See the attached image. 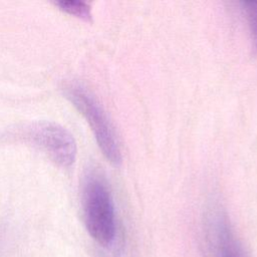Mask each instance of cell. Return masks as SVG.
<instances>
[{
  "instance_id": "7a4b0ae2",
  "label": "cell",
  "mask_w": 257,
  "mask_h": 257,
  "mask_svg": "<svg viewBox=\"0 0 257 257\" xmlns=\"http://www.w3.org/2000/svg\"><path fill=\"white\" fill-rule=\"evenodd\" d=\"M65 95L86 119L107 161L118 166L121 162L120 150L112 126L99 103L84 87L78 84L67 85Z\"/></svg>"
},
{
  "instance_id": "6da1fadb",
  "label": "cell",
  "mask_w": 257,
  "mask_h": 257,
  "mask_svg": "<svg viewBox=\"0 0 257 257\" xmlns=\"http://www.w3.org/2000/svg\"><path fill=\"white\" fill-rule=\"evenodd\" d=\"M83 218L87 232L101 246H109L115 236L114 207L104 181L89 174L82 190Z\"/></svg>"
},
{
  "instance_id": "277c9868",
  "label": "cell",
  "mask_w": 257,
  "mask_h": 257,
  "mask_svg": "<svg viewBox=\"0 0 257 257\" xmlns=\"http://www.w3.org/2000/svg\"><path fill=\"white\" fill-rule=\"evenodd\" d=\"M217 251L219 257H245L241 243L226 221L218 226Z\"/></svg>"
},
{
  "instance_id": "5b68a950",
  "label": "cell",
  "mask_w": 257,
  "mask_h": 257,
  "mask_svg": "<svg viewBox=\"0 0 257 257\" xmlns=\"http://www.w3.org/2000/svg\"><path fill=\"white\" fill-rule=\"evenodd\" d=\"M55 5H57L60 10L79 19L84 21L91 20L90 6L86 2L79 0H60L56 1Z\"/></svg>"
},
{
  "instance_id": "3957f363",
  "label": "cell",
  "mask_w": 257,
  "mask_h": 257,
  "mask_svg": "<svg viewBox=\"0 0 257 257\" xmlns=\"http://www.w3.org/2000/svg\"><path fill=\"white\" fill-rule=\"evenodd\" d=\"M25 136L58 167L69 168L75 162L76 143L62 125L53 121H35L28 125Z\"/></svg>"
},
{
  "instance_id": "8992f818",
  "label": "cell",
  "mask_w": 257,
  "mask_h": 257,
  "mask_svg": "<svg viewBox=\"0 0 257 257\" xmlns=\"http://www.w3.org/2000/svg\"><path fill=\"white\" fill-rule=\"evenodd\" d=\"M245 5H246L249 28H250L251 37H252L253 48L255 52H257V2H247L245 3Z\"/></svg>"
}]
</instances>
